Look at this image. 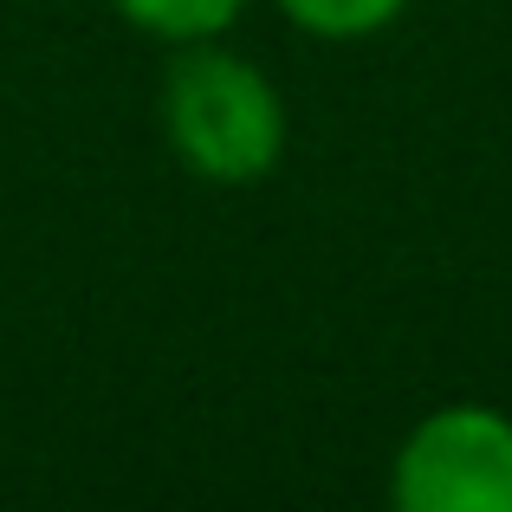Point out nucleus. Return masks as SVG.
Segmentation results:
<instances>
[{
  "label": "nucleus",
  "mask_w": 512,
  "mask_h": 512,
  "mask_svg": "<svg viewBox=\"0 0 512 512\" xmlns=\"http://www.w3.org/2000/svg\"><path fill=\"white\" fill-rule=\"evenodd\" d=\"M163 143L195 182L247 188L266 182L292 150V111L286 91L266 65L221 39L175 46L163 72Z\"/></svg>",
  "instance_id": "obj_1"
},
{
  "label": "nucleus",
  "mask_w": 512,
  "mask_h": 512,
  "mask_svg": "<svg viewBox=\"0 0 512 512\" xmlns=\"http://www.w3.org/2000/svg\"><path fill=\"white\" fill-rule=\"evenodd\" d=\"M279 20L305 39L325 46H350V39H376L409 13V0H273Z\"/></svg>",
  "instance_id": "obj_4"
},
{
  "label": "nucleus",
  "mask_w": 512,
  "mask_h": 512,
  "mask_svg": "<svg viewBox=\"0 0 512 512\" xmlns=\"http://www.w3.org/2000/svg\"><path fill=\"white\" fill-rule=\"evenodd\" d=\"M396 512H512V415L493 402H441L389 454Z\"/></svg>",
  "instance_id": "obj_2"
},
{
  "label": "nucleus",
  "mask_w": 512,
  "mask_h": 512,
  "mask_svg": "<svg viewBox=\"0 0 512 512\" xmlns=\"http://www.w3.org/2000/svg\"><path fill=\"white\" fill-rule=\"evenodd\" d=\"M111 13L156 46H195V39H227L253 13V0H111Z\"/></svg>",
  "instance_id": "obj_3"
}]
</instances>
